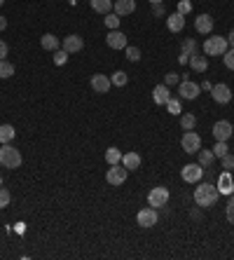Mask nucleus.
<instances>
[{
	"label": "nucleus",
	"instance_id": "6ab92c4d",
	"mask_svg": "<svg viewBox=\"0 0 234 260\" xmlns=\"http://www.w3.org/2000/svg\"><path fill=\"white\" fill-rule=\"evenodd\" d=\"M192 54H197V43H194L192 38H185V40H183V49H181L178 61H181V64H187Z\"/></svg>",
	"mask_w": 234,
	"mask_h": 260
},
{
	"label": "nucleus",
	"instance_id": "473e14b6",
	"mask_svg": "<svg viewBox=\"0 0 234 260\" xmlns=\"http://www.w3.org/2000/svg\"><path fill=\"white\" fill-rule=\"evenodd\" d=\"M103 22H106V26L110 28V31H117V28H119V19H117V14H115V12H108V14H106V19H103Z\"/></svg>",
	"mask_w": 234,
	"mask_h": 260
},
{
	"label": "nucleus",
	"instance_id": "ddd939ff",
	"mask_svg": "<svg viewBox=\"0 0 234 260\" xmlns=\"http://www.w3.org/2000/svg\"><path fill=\"white\" fill-rule=\"evenodd\" d=\"M106 43H108V47H110V49H124V47H127V35H124V33L119 31V28H117V31H110L106 35Z\"/></svg>",
	"mask_w": 234,
	"mask_h": 260
},
{
	"label": "nucleus",
	"instance_id": "79ce46f5",
	"mask_svg": "<svg viewBox=\"0 0 234 260\" xmlns=\"http://www.w3.org/2000/svg\"><path fill=\"white\" fill-rule=\"evenodd\" d=\"M152 14H155V17H164V14H166V10H164V5H162V2H157V5H152Z\"/></svg>",
	"mask_w": 234,
	"mask_h": 260
},
{
	"label": "nucleus",
	"instance_id": "1a4fd4ad",
	"mask_svg": "<svg viewBox=\"0 0 234 260\" xmlns=\"http://www.w3.org/2000/svg\"><path fill=\"white\" fill-rule=\"evenodd\" d=\"M136 220H139L140 228H155V225H157V220H160V216H157V209H152V206H148V209H140L139 213H136Z\"/></svg>",
	"mask_w": 234,
	"mask_h": 260
},
{
	"label": "nucleus",
	"instance_id": "a19ab883",
	"mask_svg": "<svg viewBox=\"0 0 234 260\" xmlns=\"http://www.w3.org/2000/svg\"><path fill=\"white\" fill-rule=\"evenodd\" d=\"M190 10H192V2H190V0H181V2H178V10H176V12H181V14H187Z\"/></svg>",
	"mask_w": 234,
	"mask_h": 260
},
{
	"label": "nucleus",
	"instance_id": "2f4dec72",
	"mask_svg": "<svg viewBox=\"0 0 234 260\" xmlns=\"http://www.w3.org/2000/svg\"><path fill=\"white\" fill-rule=\"evenodd\" d=\"M166 110H169L171 115H181V113H183V108H181V101H178V98H173V96H171L169 101H166Z\"/></svg>",
	"mask_w": 234,
	"mask_h": 260
},
{
	"label": "nucleus",
	"instance_id": "6e6552de",
	"mask_svg": "<svg viewBox=\"0 0 234 260\" xmlns=\"http://www.w3.org/2000/svg\"><path fill=\"white\" fill-rule=\"evenodd\" d=\"M166 202H169V190L166 188H152L148 195V204L152 206V209H162V206H166Z\"/></svg>",
	"mask_w": 234,
	"mask_h": 260
},
{
	"label": "nucleus",
	"instance_id": "f704fd0d",
	"mask_svg": "<svg viewBox=\"0 0 234 260\" xmlns=\"http://www.w3.org/2000/svg\"><path fill=\"white\" fill-rule=\"evenodd\" d=\"M12 202V195H10V190L7 188H2L0 185V209H5V206H10Z\"/></svg>",
	"mask_w": 234,
	"mask_h": 260
},
{
	"label": "nucleus",
	"instance_id": "b1692460",
	"mask_svg": "<svg viewBox=\"0 0 234 260\" xmlns=\"http://www.w3.org/2000/svg\"><path fill=\"white\" fill-rule=\"evenodd\" d=\"M89 5H92V10L98 12V14L113 12V0H89Z\"/></svg>",
	"mask_w": 234,
	"mask_h": 260
},
{
	"label": "nucleus",
	"instance_id": "de8ad7c7",
	"mask_svg": "<svg viewBox=\"0 0 234 260\" xmlns=\"http://www.w3.org/2000/svg\"><path fill=\"white\" fill-rule=\"evenodd\" d=\"M150 2H152V5H157V2H164V0H150Z\"/></svg>",
	"mask_w": 234,
	"mask_h": 260
},
{
	"label": "nucleus",
	"instance_id": "dca6fc26",
	"mask_svg": "<svg viewBox=\"0 0 234 260\" xmlns=\"http://www.w3.org/2000/svg\"><path fill=\"white\" fill-rule=\"evenodd\" d=\"M194 28H197V33H202V35H211V31H213L211 14H199V17L194 19Z\"/></svg>",
	"mask_w": 234,
	"mask_h": 260
},
{
	"label": "nucleus",
	"instance_id": "c9c22d12",
	"mask_svg": "<svg viewBox=\"0 0 234 260\" xmlns=\"http://www.w3.org/2000/svg\"><path fill=\"white\" fill-rule=\"evenodd\" d=\"M66 61H68V52H66V49H56V52H54V64L64 66Z\"/></svg>",
	"mask_w": 234,
	"mask_h": 260
},
{
	"label": "nucleus",
	"instance_id": "c85d7f7f",
	"mask_svg": "<svg viewBox=\"0 0 234 260\" xmlns=\"http://www.w3.org/2000/svg\"><path fill=\"white\" fill-rule=\"evenodd\" d=\"M106 162H108V164H122V152L117 150L115 145L106 150Z\"/></svg>",
	"mask_w": 234,
	"mask_h": 260
},
{
	"label": "nucleus",
	"instance_id": "9b49d317",
	"mask_svg": "<svg viewBox=\"0 0 234 260\" xmlns=\"http://www.w3.org/2000/svg\"><path fill=\"white\" fill-rule=\"evenodd\" d=\"M211 96L215 103H220V106H225V103H230L232 101V89H230V85H213L211 87Z\"/></svg>",
	"mask_w": 234,
	"mask_h": 260
},
{
	"label": "nucleus",
	"instance_id": "58836bf2",
	"mask_svg": "<svg viewBox=\"0 0 234 260\" xmlns=\"http://www.w3.org/2000/svg\"><path fill=\"white\" fill-rule=\"evenodd\" d=\"M227 220L230 225H234V195H230V202H227Z\"/></svg>",
	"mask_w": 234,
	"mask_h": 260
},
{
	"label": "nucleus",
	"instance_id": "9d476101",
	"mask_svg": "<svg viewBox=\"0 0 234 260\" xmlns=\"http://www.w3.org/2000/svg\"><path fill=\"white\" fill-rule=\"evenodd\" d=\"M213 136H215V141H230V136L234 134V127L232 122H227V119H218L215 124H213Z\"/></svg>",
	"mask_w": 234,
	"mask_h": 260
},
{
	"label": "nucleus",
	"instance_id": "bb28decb",
	"mask_svg": "<svg viewBox=\"0 0 234 260\" xmlns=\"http://www.w3.org/2000/svg\"><path fill=\"white\" fill-rule=\"evenodd\" d=\"M14 139V127L12 124H0V143H10Z\"/></svg>",
	"mask_w": 234,
	"mask_h": 260
},
{
	"label": "nucleus",
	"instance_id": "f03ea898",
	"mask_svg": "<svg viewBox=\"0 0 234 260\" xmlns=\"http://www.w3.org/2000/svg\"><path fill=\"white\" fill-rule=\"evenodd\" d=\"M23 162L22 152L17 150L14 145H10V143H2L0 145V164L5 166V169H19Z\"/></svg>",
	"mask_w": 234,
	"mask_h": 260
},
{
	"label": "nucleus",
	"instance_id": "4be33fe9",
	"mask_svg": "<svg viewBox=\"0 0 234 260\" xmlns=\"http://www.w3.org/2000/svg\"><path fill=\"white\" fill-rule=\"evenodd\" d=\"M122 164L127 166L129 171H136L140 166V155L139 152H127V155H122Z\"/></svg>",
	"mask_w": 234,
	"mask_h": 260
},
{
	"label": "nucleus",
	"instance_id": "c03bdc74",
	"mask_svg": "<svg viewBox=\"0 0 234 260\" xmlns=\"http://www.w3.org/2000/svg\"><path fill=\"white\" fill-rule=\"evenodd\" d=\"M5 28H7V19L0 14V31H5Z\"/></svg>",
	"mask_w": 234,
	"mask_h": 260
},
{
	"label": "nucleus",
	"instance_id": "4468645a",
	"mask_svg": "<svg viewBox=\"0 0 234 260\" xmlns=\"http://www.w3.org/2000/svg\"><path fill=\"white\" fill-rule=\"evenodd\" d=\"M110 87H113V82H110V77L108 75H101V73L92 75V89H94L96 94H108Z\"/></svg>",
	"mask_w": 234,
	"mask_h": 260
},
{
	"label": "nucleus",
	"instance_id": "c756f323",
	"mask_svg": "<svg viewBox=\"0 0 234 260\" xmlns=\"http://www.w3.org/2000/svg\"><path fill=\"white\" fill-rule=\"evenodd\" d=\"M14 75V66L7 61V59H0V77L2 80H7V77Z\"/></svg>",
	"mask_w": 234,
	"mask_h": 260
},
{
	"label": "nucleus",
	"instance_id": "7ed1b4c3",
	"mask_svg": "<svg viewBox=\"0 0 234 260\" xmlns=\"http://www.w3.org/2000/svg\"><path fill=\"white\" fill-rule=\"evenodd\" d=\"M230 49V43L225 35H211L204 40V54L206 56H223Z\"/></svg>",
	"mask_w": 234,
	"mask_h": 260
},
{
	"label": "nucleus",
	"instance_id": "412c9836",
	"mask_svg": "<svg viewBox=\"0 0 234 260\" xmlns=\"http://www.w3.org/2000/svg\"><path fill=\"white\" fill-rule=\"evenodd\" d=\"M187 64H190L192 71H197V73H204V71L209 68V59H206V56H202V54H192Z\"/></svg>",
	"mask_w": 234,
	"mask_h": 260
},
{
	"label": "nucleus",
	"instance_id": "f8f14e48",
	"mask_svg": "<svg viewBox=\"0 0 234 260\" xmlns=\"http://www.w3.org/2000/svg\"><path fill=\"white\" fill-rule=\"evenodd\" d=\"M82 47H85V40L80 38V35H66L64 43H61V49H66L68 54H75V52H82Z\"/></svg>",
	"mask_w": 234,
	"mask_h": 260
},
{
	"label": "nucleus",
	"instance_id": "a878e982",
	"mask_svg": "<svg viewBox=\"0 0 234 260\" xmlns=\"http://www.w3.org/2000/svg\"><path fill=\"white\" fill-rule=\"evenodd\" d=\"M197 155H199V164H202L204 169H211L213 160H215V155H213V150H199Z\"/></svg>",
	"mask_w": 234,
	"mask_h": 260
},
{
	"label": "nucleus",
	"instance_id": "0eeeda50",
	"mask_svg": "<svg viewBox=\"0 0 234 260\" xmlns=\"http://www.w3.org/2000/svg\"><path fill=\"white\" fill-rule=\"evenodd\" d=\"M181 145H183V150L192 155V152L202 150V139H199V134H194V129L185 131V134H183V139H181Z\"/></svg>",
	"mask_w": 234,
	"mask_h": 260
},
{
	"label": "nucleus",
	"instance_id": "a211bd4d",
	"mask_svg": "<svg viewBox=\"0 0 234 260\" xmlns=\"http://www.w3.org/2000/svg\"><path fill=\"white\" fill-rule=\"evenodd\" d=\"M166 28H169L171 33H181L183 28H185V14H181V12L169 14V19H166Z\"/></svg>",
	"mask_w": 234,
	"mask_h": 260
},
{
	"label": "nucleus",
	"instance_id": "393cba45",
	"mask_svg": "<svg viewBox=\"0 0 234 260\" xmlns=\"http://www.w3.org/2000/svg\"><path fill=\"white\" fill-rule=\"evenodd\" d=\"M181 127H183V131H192L194 127H197V118H194L192 113H183L181 115Z\"/></svg>",
	"mask_w": 234,
	"mask_h": 260
},
{
	"label": "nucleus",
	"instance_id": "f257e3e1",
	"mask_svg": "<svg viewBox=\"0 0 234 260\" xmlns=\"http://www.w3.org/2000/svg\"><path fill=\"white\" fill-rule=\"evenodd\" d=\"M218 197H220V190H218V185H211V183H202L194 188V204L202 206V209H209L218 202Z\"/></svg>",
	"mask_w": 234,
	"mask_h": 260
},
{
	"label": "nucleus",
	"instance_id": "f3484780",
	"mask_svg": "<svg viewBox=\"0 0 234 260\" xmlns=\"http://www.w3.org/2000/svg\"><path fill=\"white\" fill-rule=\"evenodd\" d=\"M134 10H136V0H117V2H113V12L117 17H127Z\"/></svg>",
	"mask_w": 234,
	"mask_h": 260
},
{
	"label": "nucleus",
	"instance_id": "cd10ccee",
	"mask_svg": "<svg viewBox=\"0 0 234 260\" xmlns=\"http://www.w3.org/2000/svg\"><path fill=\"white\" fill-rule=\"evenodd\" d=\"M110 82H113V87H124L129 82V75L124 71H115V73L110 75Z\"/></svg>",
	"mask_w": 234,
	"mask_h": 260
},
{
	"label": "nucleus",
	"instance_id": "e433bc0d",
	"mask_svg": "<svg viewBox=\"0 0 234 260\" xmlns=\"http://www.w3.org/2000/svg\"><path fill=\"white\" fill-rule=\"evenodd\" d=\"M223 61H225V66H227L230 71H234V47H230V49L223 54Z\"/></svg>",
	"mask_w": 234,
	"mask_h": 260
},
{
	"label": "nucleus",
	"instance_id": "09e8293b",
	"mask_svg": "<svg viewBox=\"0 0 234 260\" xmlns=\"http://www.w3.org/2000/svg\"><path fill=\"white\" fill-rule=\"evenodd\" d=\"M2 2H5V0H0V5H2Z\"/></svg>",
	"mask_w": 234,
	"mask_h": 260
},
{
	"label": "nucleus",
	"instance_id": "8fccbe9b",
	"mask_svg": "<svg viewBox=\"0 0 234 260\" xmlns=\"http://www.w3.org/2000/svg\"><path fill=\"white\" fill-rule=\"evenodd\" d=\"M232 127H234V122H232Z\"/></svg>",
	"mask_w": 234,
	"mask_h": 260
},
{
	"label": "nucleus",
	"instance_id": "5701e85b",
	"mask_svg": "<svg viewBox=\"0 0 234 260\" xmlns=\"http://www.w3.org/2000/svg\"><path fill=\"white\" fill-rule=\"evenodd\" d=\"M40 45H43V49H47V52H56L59 49V38L56 35H52V33H45L43 38H40Z\"/></svg>",
	"mask_w": 234,
	"mask_h": 260
},
{
	"label": "nucleus",
	"instance_id": "72a5a7b5",
	"mask_svg": "<svg viewBox=\"0 0 234 260\" xmlns=\"http://www.w3.org/2000/svg\"><path fill=\"white\" fill-rule=\"evenodd\" d=\"M211 150H213V155H215V157H225V155L230 152V148H227V141H218Z\"/></svg>",
	"mask_w": 234,
	"mask_h": 260
},
{
	"label": "nucleus",
	"instance_id": "37998d69",
	"mask_svg": "<svg viewBox=\"0 0 234 260\" xmlns=\"http://www.w3.org/2000/svg\"><path fill=\"white\" fill-rule=\"evenodd\" d=\"M7 52H10L7 43H2V40H0V59H5V56H7Z\"/></svg>",
	"mask_w": 234,
	"mask_h": 260
},
{
	"label": "nucleus",
	"instance_id": "423d86ee",
	"mask_svg": "<svg viewBox=\"0 0 234 260\" xmlns=\"http://www.w3.org/2000/svg\"><path fill=\"white\" fill-rule=\"evenodd\" d=\"M181 176H183L185 183H199L202 176H204V166L199 162L197 164H185V166L181 169Z\"/></svg>",
	"mask_w": 234,
	"mask_h": 260
},
{
	"label": "nucleus",
	"instance_id": "2eb2a0df",
	"mask_svg": "<svg viewBox=\"0 0 234 260\" xmlns=\"http://www.w3.org/2000/svg\"><path fill=\"white\" fill-rule=\"evenodd\" d=\"M215 185H218L220 195H232V192H234V176H232L230 171H223Z\"/></svg>",
	"mask_w": 234,
	"mask_h": 260
},
{
	"label": "nucleus",
	"instance_id": "a18cd8bd",
	"mask_svg": "<svg viewBox=\"0 0 234 260\" xmlns=\"http://www.w3.org/2000/svg\"><path fill=\"white\" fill-rule=\"evenodd\" d=\"M227 43H230V47H234V28L230 31V35H227Z\"/></svg>",
	"mask_w": 234,
	"mask_h": 260
},
{
	"label": "nucleus",
	"instance_id": "20e7f679",
	"mask_svg": "<svg viewBox=\"0 0 234 260\" xmlns=\"http://www.w3.org/2000/svg\"><path fill=\"white\" fill-rule=\"evenodd\" d=\"M127 176H129V169L124 164H110V169H108V173H106V181L117 188V185H122L127 181Z\"/></svg>",
	"mask_w": 234,
	"mask_h": 260
},
{
	"label": "nucleus",
	"instance_id": "39448f33",
	"mask_svg": "<svg viewBox=\"0 0 234 260\" xmlns=\"http://www.w3.org/2000/svg\"><path fill=\"white\" fill-rule=\"evenodd\" d=\"M178 94H181V98L194 101V98L202 94V87L197 85V82H192V80H187V77H183L181 82H178Z\"/></svg>",
	"mask_w": 234,
	"mask_h": 260
},
{
	"label": "nucleus",
	"instance_id": "ea45409f",
	"mask_svg": "<svg viewBox=\"0 0 234 260\" xmlns=\"http://www.w3.org/2000/svg\"><path fill=\"white\" fill-rule=\"evenodd\" d=\"M220 160H223V169L232 171V169H234V155H230V152H227V155H225V157H220Z\"/></svg>",
	"mask_w": 234,
	"mask_h": 260
},
{
	"label": "nucleus",
	"instance_id": "4c0bfd02",
	"mask_svg": "<svg viewBox=\"0 0 234 260\" xmlns=\"http://www.w3.org/2000/svg\"><path fill=\"white\" fill-rule=\"evenodd\" d=\"M178 82H181V75H178V73H166V75H164V85L166 87L178 85Z\"/></svg>",
	"mask_w": 234,
	"mask_h": 260
},
{
	"label": "nucleus",
	"instance_id": "49530a36",
	"mask_svg": "<svg viewBox=\"0 0 234 260\" xmlns=\"http://www.w3.org/2000/svg\"><path fill=\"white\" fill-rule=\"evenodd\" d=\"M14 230H17V232L22 235V232H26V225H23V223H17V228H14Z\"/></svg>",
	"mask_w": 234,
	"mask_h": 260
},
{
	"label": "nucleus",
	"instance_id": "7c9ffc66",
	"mask_svg": "<svg viewBox=\"0 0 234 260\" xmlns=\"http://www.w3.org/2000/svg\"><path fill=\"white\" fill-rule=\"evenodd\" d=\"M124 54H127V59L131 61V64H139L140 61V49L139 47H129L127 45V47H124Z\"/></svg>",
	"mask_w": 234,
	"mask_h": 260
},
{
	"label": "nucleus",
	"instance_id": "aec40b11",
	"mask_svg": "<svg viewBox=\"0 0 234 260\" xmlns=\"http://www.w3.org/2000/svg\"><path fill=\"white\" fill-rule=\"evenodd\" d=\"M152 98H155L157 106H166V101L171 98V89L166 85H157L152 89Z\"/></svg>",
	"mask_w": 234,
	"mask_h": 260
}]
</instances>
